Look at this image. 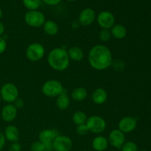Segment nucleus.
I'll use <instances>...</instances> for the list:
<instances>
[{
  "instance_id": "e433bc0d",
  "label": "nucleus",
  "mask_w": 151,
  "mask_h": 151,
  "mask_svg": "<svg viewBox=\"0 0 151 151\" xmlns=\"http://www.w3.org/2000/svg\"><path fill=\"white\" fill-rule=\"evenodd\" d=\"M80 25L81 24H80V23L78 21H75V22H73L72 23V27L73 29H77V28L79 27Z\"/></svg>"
},
{
  "instance_id": "4c0bfd02",
  "label": "nucleus",
  "mask_w": 151,
  "mask_h": 151,
  "mask_svg": "<svg viewBox=\"0 0 151 151\" xmlns=\"http://www.w3.org/2000/svg\"><path fill=\"white\" fill-rule=\"evenodd\" d=\"M2 16H3V13H2V10H1V8H0V19L2 18Z\"/></svg>"
},
{
  "instance_id": "6ab92c4d",
  "label": "nucleus",
  "mask_w": 151,
  "mask_h": 151,
  "mask_svg": "<svg viewBox=\"0 0 151 151\" xmlns=\"http://www.w3.org/2000/svg\"><path fill=\"white\" fill-rule=\"evenodd\" d=\"M68 55H69L70 60L73 61H81L84 58V52L81 47H70L67 50Z\"/></svg>"
},
{
  "instance_id": "9b49d317",
  "label": "nucleus",
  "mask_w": 151,
  "mask_h": 151,
  "mask_svg": "<svg viewBox=\"0 0 151 151\" xmlns=\"http://www.w3.org/2000/svg\"><path fill=\"white\" fill-rule=\"evenodd\" d=\"M96 13L93 9L87 7L83 9L80 13L78 16V22L83 27H88L92 24L94 21L96 20Z\"/></svg>"
},
{
  "instance_id": "6e6552de",
  "label": "nucleus",
  "mask_w": 151,
  "mask_h": 151,
  "mask_svg": "<svg viewBox=\"0 0 151 151\" xmlns=\"http://www.w3.org/2000/svg\"><path fill=\"white\" fill-rule=\"evenodd\" d=\"M97 24L102 29H111L115 24V17L112 13L108 10H103L96 18Z\"/></svg>"
},
{
  "instance_id": "58836bf2",
  "label": "nucleus",
  "mask_w": 151,
  "mask_h": 151,
  "mask_svg": "<svg viewBox=\"0 0 151 151\" xmlns=\"http://www.w3.org/2000/svg\"><path fill=\"white\" fill-rule=\"evenodd\" d=\"M66 1H75L76 0H66Z\"/></svg>"
},
{
  "instance_id": "aec40b11",
  "label": "nucleus",
  "mask_w": 151,
  "mask_h": 151,
  "mask_svg": "<svg viewBox=\"0 0 151 151\" xmlns=\"http://www.w3.org/2000/svg\"><path fill=\"white\" fill-rule=\"evenodd\" d=\"M56 98H57L56 99V106H57L58 109L61 111H64L69 108V104H70V99L65 90Z\"/></svg>"
},
{
  "instance_id": "a19ab883",
  "label": "nucleus",
  "mask_w": 151,
  "mask_h": 151,
  "mask_svg": "<svg viewBox=\"0 0 151 151\" xmlns=\"http://www.w3.org/2000/svg\"><path fill=\"white\" fill-rule=\"evenodd\" d=\"M141 151H147V150H141Z\"/></svg>"
},
{
  "instance_id": "9d476101",
  "label": "nucleus",
  "mask_w": 151,
  "mask_h": 151,
  "mask_svg": "<svg viewBox=\"0 0 151 151\" xmlns=\"http://www.w3.org/2000/svg\"><path fill=\"white\" fill-rule=\"evenodd\" d=\"M108 141L113 147L120 149L125 142V134L119 129L112 130L109 135Z\"/></svg>"
},
{
  "instance_id": "a211bd4d",
  "label": "nucleus",
  "mask_w": 151,
  "mask_h": 151,
  "mask_svg": "<svg viewBox=\"0 0 151 151\" xmlns=\"http://www.w3.org/2000/svg\"><path fill=\"white\" fill-rule=\"evenodd\" d=\"M111 37L115 39H123L127 35V29L124 25L120 24H115L110 29Z\"/></svg>"
},
{
  "instance_id": "f704fd0d",
  "label": "nucleus",
  "mask_w": 151,
  "mask_h": 151,
  "mask_svg": "<svg viewBox=\"0 0 151 151\" xmlns=\"http://www.w3.org/2000/svg\"><path fill=\"white\" fill-rule=\"evenodd\" d=\"M52 143H47L44 144V151H53Z\"/></svg>"
},
{
  "instance_id": "a878e982",
  "label": "nucleus",
  "mask_w": 151,
  "mask_h": 151,
  "mask_svg": "<svg viewBox=\"0 0 151 151\" xmlns=\"http://www.w3.org/2000/svg\"><path fill=\"white\" fill-rule=\"evenodd\" d=\"M121 151H138L137 145L134 142H125L120 148Z\"/></svg>"
},
{
  "instance_id": "f8f14e48",
  "label": "nucleus",
  "mask_w": 151,
  "mask_h": 151,
  "mask_svg": "<svg viewBox=\"0 0 151 151\" xmlns=\"http://www.w3.org/2000/svg\"><path fill=\"white\" fill-rule=\"evenodd\" d=\"M137 125L136 118L131 116H127L122 118L118 123V129L124 134L131 133L135 130Z\"/></svg>"
},
{
  "instance_id": "423d86ee",
  "label": "nucleus",
  "mask_w": 151,
  "mask_h": 151,
  "mask_svg": "<svg viewBox=\"0 0 151 151\" xmlns=\"http://www.w3.org/2000/svg\"><path fill=\"white\" fill-rule=\"evenodd\" d=\"M24 21L28 26L38 28L43 27L46 22V17L44 13L38 10H28L24 15Z\"/></svg>"
},
{
  "instance_id": "f257e3e1",
  "label": "nucleus",
  "mask_w": 151,
  "mask_h": 151,
  "mask_svg": "<svg viewBox=\"0 0 151 151\" xmlns=\"http://www.w3.org/2000/svg\"><path fill=\"white\" fill-rule=\"evenodd\" d=\"M88 60L91 67L95 70H106L111 66L113 61L111 51L103 44L94 45L88 52Z\"/></svg>"
},
{
  "instance_id": "cd10ccee",
  "label": "nucleus",
  "mask_w": 151,
  "mask_h": 151,
  "mask_svg": "<svg viewBox=\"0 0 151 151\" xmlns=\"http://www.w3.org/2000/svg\"><path fill=\"white\" fill-rule=\"evenodd\" d=\"M88 132V130L86 124L78 125L76 128V133L80 136H84Z\"/></svg>"
},
{
  "instance_id": "7c9ffc66",
  "label": "nucleus",
  "mask_w": 151,
  "mask_h": 151,
  "mask_svg": "<svg viewBox=\"0 0 151 151\" xmlns=\"http://www.w3.org/2000/svg\"><path fill=\"white\" fill-rule=\"evenodd\" d=\"M111 66L114 68V69L116 71H122L123 70L124 67H125V64H124L123 62L121 61V60H117L116 64L112 63Z\"/></svg>"
},
{
  "instance_id": "dca6fc26",
  "label": "nucleus",
  "mask_w": 151,
  "mask_h": 151,
  "mask_svg": "<svg viewBox=\"0 0 151 151\" xmlns=\"http://www.w3.org/2000/svg\"><path fill=\"white\" fill-rule=\"evenodd\" d=\"M91 99L96 105L100 106L104 104L108 99L107 91L103 88H96L91 94Z\"/></svg>"
},
{
  "instance_id": "0eeeda50",
  "label": "nucleus",
  "mask_w": 151,
  "mask_h": 151,
  "mask_svg": "<svg viewBox=\"0 0 151 151\" xmlns=\"http://www.w3.org/2000/svg\"><path fill=\"white\" fill-rule=\"evenodd\" d=\"M25 55L27 58L30 61H39L45 55V48L40 43H32L27 47Z\"/></svg>"
},
{
  "instance_id": "412c9836",
  "label": "nucleus",
  "mask_w": 151,
  "mask_h": 151,
  "mask_svg": "<svg viewBox=\"0 0 151 151\" xmlns=\"http://www.w3.org/2000/svg\"><path fill=\"white\" fill-rule=\"evenodd\" d=\"M43 29L47 35L54 36V35H57L58 32L59 27L55 22L52 20H47L43 25Z\"/></svg>"
},
{
  "instance_id": "ddd939ff",
  "label": "nucleus",
  "mask_w": 151,
  "mask_h": 151,
  "mask_svg": "<svg viewBox=\"0 0 151 151\" xmlns=\"http://www.w3.org/2000/svg\"><path fill=\"white\" fill-rule=\"evenodd\" d=\"M18 109L12 103H8L1 110V119L6 122H12L17 117Z\"/></svg>"
},
{
  "instance_id": "4be33fe9",
  "label": "nucleus",
  "mask_w": 151,
  "mask_h": 151,
  "mask_svg": "<svg viewBox=\"0 0 151 151\" xmlns=\"http://www.w3.org/2000/svg\"><path fill=\"white\" fill-rule=\"evenodd\" d=\"M88 96V91L84 87H77L71 93V97L74 101L83 102Z\"/></svg>"
},
{
  "instance_id": "f3484780",
  "label": "nucleus",
  "mask_w": 151,
  "mask_h": 151,
  "mask_svg": "<svg viewBox=\"0 0 151 151\" xmlns=\"http://www.w3.org/2000/svg\"><path fill=\"white\" fill-rule=\"evenodd\" d=\"M92 147L95 151H105L109 147L108 139L103 136H97L93 139Z\"/></svg>"
},
{
  "instance_id": "473e14b6",
  "label": "nucleus",
  "mask_w": 151,
  "mask_h": 151,
  "mask_svg": "<svg viewBox=\"0 0 151 151\" xmlns=\"http://www.w3.org/2000/svg\"><path fill=\"white\" fill-rule=\"evenodd\" d=\"M61 1L62 0H43V1L49 6H55Z\"/></svg>"
},
{
  "instance_id": "5701e85b",
  "label": "nucleus",
  "mask_w": 151,
  "mask_h": 151,
  "mask_svg": "<svg viewBox=\"0 0 151 151\" xmlns=\"http://www.w3.org/2000/svg\"><path fill=\"white\" fill-rule=\"evenodd\" d=\"M88 116L83 111H77L72 114V120L75 125H81L86 124Z\"/></svg>"
},
{
  "instance_id": "393cba45",
  "label": "nucleus",
  "mask_w": 151,
  "mask_h": 151,
  "mask_svg": "<svg viewBox=\"0 0 151 151\" xmlns=\"http://www.w3.org/2000/svg\"><path fill=\"white\" fill-rule=\"evenodd\" d=\"M111 38V34L110 29H102L99 32V38L102 42H108L110 41Z\"/></svg>"
},
{
  "instance_id": "2eb2a0df",
  "label": "nucleus",
  "mask_w": 151,
  "mask_h": 151,
  "mask_svg": "<svg viewBox=\"0 0 151 151\" xmlns=\"http://www.w3.org/2000/svg\"><path fill=\"white\" fill-rule=\"evenodd\" d=\"M5 139L10 142H17L20 139V132L16 125H9L4 129V132Z\"/></svg>"
},
{
  "instance_id": "c85d7f7f",
  "label": "nucleus",
  "mask_w": 151,
  "mask_h": 151,
  "mask_svg": "<svg viewBox=\"0 0 151 151\" xmlns=\"http://www.w3.org/2000/svg\"><path fill=\"white\" fill-rule=\"evenodd\" d=\"M22 146L19 142H13L8 147V151H22Z\"/></svg>"
},
{
  "instance_id": "1a4fd4ad",
  "label": "nucleus",
  "mask_w": 151,
  "mask_h": 151,
  "mask_svg": "<svg viewBox=\"0 0 151 151\" xmlns=\"http://www.w3.org/2000/svg\"><path fill=\"white\" fill-rule=\"evenodd\" d=\"M52 145L55 151H70L73 143L70 137L65 135H59L53 141Z\"/></svg>"
},
{
  "instance_id": "20e7f679",
  "label": "nucleus",
  "mask_w": 151,
  "mask_h": 151,
  "mask_svg": "<svg viewBox=\"0 0 151 151\" xmlns=\"http://www.w3.org/2000/svg\"><path fill=\"white\" fill-rule=\"evenodd\" d=\"M19 91L18 87L12 83H6L0 89L1 100L7 103H13L19 98Z\"/></svg>"
},
{
  "instance_id": "f03ea898",
  "label": "nucleus",
  "mask_w": 151,
  "mask_h": 151,
  "mask_svg": "<svg viewBox=\"0 0 151 151\" xmlns=\"http://www.w3.org/2000/svg\"><path fill=\"white\" fill-rule=\"evenodd\" d=\"M47 62L50 67L58 72H63L69 68L70 59L67 50L63 48H55L49 52Z\"/></svg>"
},
{
  "instance_id": "4468645a",
  "label": "nucleus",
  "mask_w": 151,
  "mask_h": 151,
  "mask_svg": "<svg viewBox=\"0 0 151 151\" xmlns=\"http://www.w3.org/2000/svg\"><path fill=\"white\" fill-rule=\"evenodd\" d=\"M59 135L60 134L57 130L47 128L40 131L38 134V140L44 144L52 143L56 137Z\"/></svg>"
},
{
  "instance_id": "c9c22d12",
  "label": "nucleus",
  "mask_w": 151,
  "mask_h": 151,
  "mask_svg": "<svg viewBox=\"0 0 151 151\" xmlns=\"http://www.w3.org/2000/svg\"><path fill=\"white\" fill-rule=\"evenodd\" d=\"M4 29H5V28H4V25L0 22V37L3 36L4 32Z\"/></svg>"
},
{
  "instance_id": "72a5a7b5",
  "label": "nucleus",
  "mask_w": 151,
  "mask_h": 151,
  "mask_svg": "<svg viewBox=\"0 0 151 151\" xmlns=\"http://www.w3.org/2000/svg\"><path fill=\"white\" fill-rule=\"evenodd\" d=\"M6 139L5 137H4V133H2L1 131H0V151L3 149V147L5 145Z\"/></svg>"
},
{
  "instance_id": "7ed1b4c3",
  "label": "nucleus",
  "mask_w": 151,
  "mask_h": 151,
  "mask_svg": "<svg viewBox=\"0 0 151 151\" xmlns=\"http://www.w3.org/2000/svg\"><path fill=\"white\" fill-rule=\"evenodd\" d=\"M64 88L61 83L55 79L48 80L43 84L41 92L47 97H57L64 91Z\"/></svg>"
},
{
  "instance_id": "b1692460",
  "label": "nucleus",
  "mask_w": 151,
  "mask_h": 151,
  "mask_svg": "<svg viewBox=\"0 0 151 151\" xmlns=\"http://www.w3.org/2000/svg\"><path fill=\"white\" fill-rule=\"evenodd\" d=\"M22 2L28 10H35L41 6V0H22Z\"/></svg>"
},
{
  "instance_id": "39448f33",
  "label": "nucleus",
  "mask_w": 151,
  "mask_h": 151,
  "mask_svg": "<svg viewBox=\"0 0 151 151\" xmlns=\"http://www.w3.org/2000/svg\"><path fill=\"white\" fill-rule=\"evenodd\" d=\"M86 125L88 128V132L96 134H100L104 132L107 126L106 120L102 116L97 115L88 116Z\"/></svg>"
},
{
  "instance_id": "bb28decb",
  "label": "nucleus",
  "mask_w": 151,
  "mask_h": 151,
  "mask_svg": "<svg viewBox=\"0 0 151 151\" xmlns=\"http://www.w3.org/2000/svg\"><path fill=\"white\" fill-rule=\"evenodd\" d=\"M31 151H44V144L40 142L39 140L35 141L31 145Z\"/></svg>"
},
{
  "instance_id": "ea45409f",
  "label": "nucleus",
  "mask_w": 151,
  "mask_h": 151,
  "mask_svg": "<svg viewBox=\"0 0 151 151\" xmlns=\"http://www.w3.org/2000/svg\"><path fill=\"white\" fill-rule=\"evenodd\" d=\"M1 96H0V103H1Z\"/></svg>"
},
{
  "instance_id": "2f4dec72",
  "label": "nucleus",
  "mask_w": 151,
  "mask_h": 151,
  "mask_svg": "<svg viewBox=\"0 0 151 151\" xmlns=\"http://www.w3.org/2000/svg\"><path fill=\"white\" fill-rule=\"evenodd\" d=\"M14 106H16V109H21V108H22V107H24V100H23V99H22V98H17L16 100V101L14 102Z\"/></svg>"
},
{
  "instance_id": "c756f323",
  "label": "nucleus",
  "mask_w": 151,
  "mask_h": 151,
  "mask_svg": "<svg viewBox=\"0 0 151 151\" xmlns=\"http://www.w3.org/2000/svg\"><path fill=\"white\" fill-rule=\"evenodd\" d=\"M7 49V41L2 36L0 37V55L4 53Z\"/></svg>"
}]
</instances>
